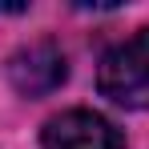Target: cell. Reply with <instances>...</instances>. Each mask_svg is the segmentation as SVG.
<instances>
[{
	"label": "cell",
	"mask_w": 149,
	"mask_h": 149,
	"mask_svg": "<svg viewBox=\"0 0 149 149\" xmlns=\"http://www.w3.org/2000/svg\"><path fill=\"white\" fill-rule=\"evenodd\" d=\"M45 149H125V137L113 121H105L93 109H69L45 121L40 129Z\"/></svg>",
	"instance_id": "2"
},
{
	"label": "cell",
	"mask_w": 149,
	"mask_h": 149,
	"mask_svg": "<svg viewBox=\"0 0 149 149\" xmlns=\"http://www.w3.org/2000/svg\"><path fill=\"white\" fill-rule=\"evenodd\" d=\"M65 77H69L65 52L52 40H32L8 56V81L20 97H49L52 89L65 85Z\"/></svg>",
	"instance_id": "3"
},
{
	"label": "cell",
	"mask_w": 149,
	"mask_h": 149,
	"mask_svg": "<svg viewBox=\"0 0 149 149\" xmlns=\"http://www.w3.org/2000/svg\"><path fill=\"white\" fill-rule=\"evenodd\" d=\"M97 89L121 109H149V28L133 32L101 56Z\"/></svg>",
	"instance_id": "1"
}]
</instances>
